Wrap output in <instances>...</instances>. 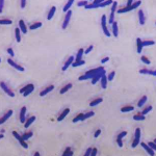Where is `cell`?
Wrapping results in <instances>:
<instances>
[{
    "label": "cell",
    "instance_id": "cell-40",
    "mask_svg": "<svg viewBox=\"0 0 156 156\" xmlns=\"http://www.w3.org/2000/svg\"><path fill=\"white\" fill-rule=\"evenodd\" d=\"M94 115H95L94 111H89V112H87V113H84V116H83V121H84V120H87V119H89V118H92Z\"/></svg>",
    "mask_w": 156,
    "mask_h": 156
},
{
    "label": "cell",
    "instance_id": "cell-36",
    "mask_svg": "<svg viewBox=\"0 0 156 156\" xmlns=\"http://www.w3.org/2000/svg\"><path fill=\"white\" fill-rule=\"evenodd\" d=\"M134 109L133 106H124V107L121 108V111L122 112H129V111H132Z\"/></svg>",
    "mask_w": 156,
    "mask_h": 156
},
{
    "label": "cell",
    "instance_id": "cell-52",
    "mask_svg": "<svg viewBox=\"0 0 156 156\" xmlns=\"http://www.w3.org/2000/svg\"><path fill=\"white\" fill-rule=\"evenodd\" d=\"M117 144H118V146H119L120 148L123 147V141H122L121 138H117Z\"/></svg>",
    "mask_w": 156,
    "mask_h": 156
},
{
    "label": "cell",
    "instance_id": "cell-10",
    "mask_svg": "<svg viewBox=\"0 0 156 156\" xmlns=\"http://www.w3.org/2000/svg\"><path fill=\"white\" fill-rule=\"evenodd\" d=\"M8 62L10 63V65L13 67V68H15L16 70H18V71H20V72H24V71H25V69L22 67V66H20V65H18V63L17 62H15V61H14L12 58H9L8 59Z\"/></svg>",
    "mask_w": 156,
    "mask_h": 156
},
{
    "label": "cell",
    "instance_id": "cell-4",
    "mask_svg": "<svg viewBox=\"0 0 156 156\" xmlns=\"http://www.w3.org/2000/svg\"><path fill=\"white\" fill-rule=\"evenodd\" d=\"M139 140H140V129L136 128L135 129V134H134V139L132 141L131 147L132 148H136L139 145Z\"/></svg>",
    "mask_w": 156,
    "mask_h": 156
},
{
    "label": "cell",
    "instance_id": "cell-54",
    "mask_svg": "<svg viewBox=\"0 0 156 156\" xmlns=\"http://www.w3.org/2000/svg\"><path fill=\"white\" fill-rule=\"evenodd\" d=\"M148 74L152 75V76H156V71L155 70H148Z\"/></svg>",
    "mask_w": 156,
    "mask_h": 156
},
{
    "label": "cell",
    "instance_id": "cell-16",
    "mask_svg": "<svg viewBox=\"0 0 156 156\" xmlns=\"http://www.w3.org/2000/svg\"><path fill=\"white\" fill-rule=\"evenodd\" d=\"M53 90H54V86H49L48 88H46L45 90H43V91L41 92V93H40V96H41V97H44V96H46L48 93L52 92Z\"/></svg>",
    "mask_w": 156,
    "mask_h": 156
},
{
    "label": "cell",
    "instance_id": "cell-43",
    "mask_svg": "<svg viewBox=\"0 0 156 156\" xmlns=\"http://www.w3.org/2000/svg\"><path fill=\"white\" fill-rule=\"evenodd\" d=\"M151 110H152V106H151V105H149L148 107H146V108H145L143 111H141V115H144V116H145V115H147V113H149V112H150Z\"/></svg>",
    "mask_w": 156,
    "mask_h": 156
},
{
    "label": "cell",
    "instance_id": "cell-55",
    "mask_svg": "<svg viewBox=\"0 0 156 156\" xmlns=\"http://www.w3.org/2000/svg\"><path fill=\"white\" fill-rule=\"evenodd\" d=\"M92 149H93V148H89L88 150L86 151V153H84V155H83V156H91V152H92Z\"/></svg>",
    "mask_w": 156,
    "mask_h": 156
},
{
    "label": "cell",
    "instance_id": "cell-5",
    "mask_svg": "<svg viewBox=\"0 0 156 156\" xmlns=\"http://www.w3.org/2000/svg\"><path fill=\"white\" fill-rule=\"evenodd\" d=\"M106 16L105 15H103L102 16V18H101V26H102V29H103V32H104V34L106 35V37H110V32L108 31V28H107V26H106Z\"/></svg>",
    "mask_w": 156,
    "mask_h": 156
},
{
    "label": "cell",
    "instance_id": "cell-59",
    "mask_svg": "<svg viewBox=\"0 0 156 156\" xmlns=\"http://www.w3.org/2000/svg\"><path fill=\"white\" fill-rule=\"evenodd\" d=\"M109 60V57L108 56H106V57H104V58H102V60H101V63L103 65V63H105V62H107Z\"/></svg>",
    "mask_w": 156,
    "mask_h": 156
},
{
    "label": "cell",
    "instance_id": "cell-23",
    "mask_svg": "<svg viewBox=\"0 0 156 156\" xmlns=\"http://www.w3.org/2000/svg\"><path fill=\"white\" fill-rule=\"evenodd\" d=\"M73 3H74V1L73 0H70V1H68L66 4H65V6H63V9H62V11H63V13H68L69 11H70V8L73 5Z\"/></svg>",
    "mask_w": 156,
    "mask_h": 156
},
{
    "label": "cell",
    "instance_id": "cell-12",
    "mask_svg": "<svg viewBox=\"0 0 156 156\" xmlns=\"http://www.w3.org/2000/svg\"><path fill=\"white\" fill-rule=\"evenodd\" d=\"M12 115H13V110H12V109H10V110L6 111V113H4V115L2 116V118H1V120H0V124H4V123L11 118Z\"/></svg>",
    "mask_w": 156,
    "mask_h": 156
},
{
    "label": "cell",
    "instance_id": "cell-15",
    "mask_svg": "<svg viewBox=\"0 0 156 156\" xmlns=\"http://www.w3.org/2000/svg\"><path fill=\"white\" fill-rule=\"evenodd\" d=\"M137 15H138L139 24H140V25H145V23H146V18H145V15H144V12L141 11V10H139Z\"/></svg>",
    "mask_w": 156,
    "mask_h": 156
},
{
    "label": "cell",
    "instance_id": "cell-41",
    "mask_svg": "<svg viewBox=\"0 0 156 156\" xmlns=\"http://www.w3.org/2000/svg\"><path fill=\"white\" fill-rule=\"evenodd\" d=\"M108 22H109V24H111V25L113 24V22H115V13H113V12H110Z\"/></svg>",
    "mask_w": 156,
    "mask_h": 156
},
{
    "label": "cell",
    "instance_id": "cell-27",
    "mask_svg": "<svg viewBox=\"0 0 156 156\" xmlns=\"http://www.w3.org/2000/svg\"><path fill=\"white\" fill-rule=\"evenodd\" d=\"M32 88H34V86H33L32 83H29V84H27V86H25L24 88L21 89V90H20V93H21V94H24L25 92H27L28 90H30V89H32Z\"/></svg>",
    "mask_w": 156,
    "mask_h": 156
},
{
    "label": "cell",
    "instance_id": "cell-51",
    "mask_svg": "<svg viewBox=\"0 0 156 156\" xmlns=\"http://www.w3.org/2000/svg\"><path fill=\"white\" fill-rule=\"evenodd\" d=\"M97 153H98L97 149L93 148V149H92V152H91V156H97Z\"/></svg>",
    "mask_w": 156,
    "mask_h": 156
},
{
    "label": "cell",
    "instance_id": "cell-32",
    "mask_svg": "<svg viewBox=\"0 0 156 156\" xmlns=\"http://www.w3.org/2000/svg\"><path fill=\"white\" fill-rule=\"evenodd\" d=\"M147 96H143V97H141L140 99H139V101L137 102V106H138V107H141V106H143L146 102H147Z\"/></svg>",
    "mask_w": 156,
    "mask_h": 156
},
{
    "label": "cell",
    "instance_id": "cell-17",
    "mask_svg": "<svg viewBox=\"0 0 156 156\" xmlns=\"http://www.w3.org/2000/svg\"><path fill=\"white\" fill-rule=\"evenodd\" d=\"M19 28H20L21 32H23V34H26L27 33V27H26V25H25L23 20H20L19 21Z\"/></svg>",
    "mask_w": 156,
    "mask_h": 156
},
{
    "label": "cell",
    "instance_id": "cell-46",
    "mask_svg": "<svg viewBox=\"0 0 156 156\" xmlns=\"http://www.w3.org/2000/svg\"><path fill=\"white\" fill-rule=\"evenodd\" d=\"M148 146L150 147L153 151H155V152H156V144L154 143V141H150V143H148Z\"/></svg>",
    "mask_w": 156,
    "mask_h": 156
},
{
    "label": "cell",
    "instance_id": "cell-28",
    "mask_svg": "<svg viewBox=\"0 0 156 156\" xmlns=\"http://www.w3.org/2000/svg\"><path fill=\"white\" fill-rule=\"evenodd\" d=\"M146 119V117L144 115H141L140 113H136V115L133 116V120H135V121H144V120Z\"/></svg>",
    "mask_w": 156,
    "mask_h": 156
},
{
    "label": "cell",
    "instance_id": "cell-9",
    "mask_svg": "<svg viewBox=\"0 0 156 156\" xmlns=\"http://www.w3.org/2000/svg\"><path fill=\"white\" fill-rule=\"evenodd\" d=\"M75 61V57L74 56H70V57L66 60V62H65V65H63V67L61 68V70L65 72V71H67L68 70V68L70 67V66H72V63Z\"/></svg>",
    "mask_w": 156,
    "mask_h": 156
},
{
    "label": "cell",
    "instance_id": "cell-57",
    "mask_svg": "<svg viewBox=\"0 0 156 156\" xmlns=\"http://www.w3.org/2000/svg\"><path fill=\"white\" fill-rule=\"evenodd\" d=\"M3 5H4V1H3V0H0V13H2Z\"/></svg>",
    "mask_w": 156,
    "mask_h": 156
},
{
    "label": "cell",
    "instance_id": "cell-14",
    "mask_svg": "<svg viewBox=\"0 0 156 156\" xmlns=\"http://www.w3.org/2000/svg\"><path fill=\"white\" fill-rule=\"evenodd\" d=\"M140 146L145 149V151H146L149 155H150V156H154V155H155V151H153L152 149L148 146V144H146V143H141V144H140Z\"/></svg>",
    "mask_w": 156,
    "mask_h": 156
},
{
    "label": "cell",
    "instance_id": "cell-53",
    "mask_svg": "<svg viewBox=\"0 0 156 156\" xmlns=\"http://www.w3.org/2000/svg\"><path fill=\"white\" fill-rule=\"evenodd\" d=\"M6 52H8L11 56H15V53H14V51H13V49H12V48H8V50H6Z\"/></svg>",
    "mask_w": 156,
    "mask_h": 156
},
{
    "label": "cell",
    "instance_id": "cell-56",
    "mask_svg": "<svg viewBox=\"0 0 156 156\" xmlns=\"http://www.w3.org/2000/svg\"><path fill=\"white\" fill-rule=\"evenodd\" d=\"M100 134H101V130L100 129H98L96 132H95V134H94V136H95V138H97L99 135H100Z\"/></svg>",
    "mask_w": 156,
    "mask_h": 156
},
{
    "label": "cell",
    "instance_id": "cell-37",
    "mask_svg": "<svg viewBox=\"0 0 156 156\" xmlns=\"http://www.w3.org/2000/svg\"><path fill=\"white\" fill-rule=\"evenodd\" d=\"M0 24L1 25H11V24H13V21L10 19H2L0 21Z\"/></svg>",
    "mask_w": 156,
    "mask_h": 156
},
{
    "label": "cell",
    "instance_id": "cell-19",
    "mask_svg": "<svg viewBox=\"0 0 156 156\" xmlns=\"http://www.w3.org/2000/svg\"><path fill=\"white\" fill-rule=\"evenodd\" d=\"M136 46H137V49H136V51H137V53H140L141 51H143V40L141 39H139V38H137L136 39Z\"/></svg>",
    "mask_w": 156,
    "mask_h": 156
},
{
    "label": "cell",
    "instance_id": "cell-34",
    "mask_svg": "<svg viewBox=\"0 0 156 156\" xmlns=\"http://www.w3.org/2000/svg\"><path fill=\"white\" fill-rule=\"evenodd\" d=\"M62 156H73V151L71 150L70 147H68L65 150V152L62 153Z\"/></svg>",
    "mask_w": 156,
    "mask_h": 156
},
{
    "label": "cell",
    "instance_id": "cell-42",
    "mask_svg": "<svg viewBox=\"0 0 156 156\" xmlns=\"http://www.w3.org/2000/svg\"><path fill=\"white\" fill-rule=\"evenodd\" d=\"M84 63H86V61H84L83 59H82V60H79V61H74V62L72 63V67H79V66L84 65Z\"/></svg>",
    "mask_w": 156,
    "mask_h": 156
},
{
    "label": "cell",
    "instance_id": "cell-44",
    "mask_svg": "<svg viewBox=\"0 0 156 156\" xmlns=\"http://www.w3.org/2000/svg\"><path fill=\"white\" fill-rule=\"evenodd\" d=\"M140 59H141V61H143L144 63H146V65H150V63H151L150 59H148V58L146 57V56H141Z\"/></svg>",
    "mask_w": 156,
    "mask_h": 156
},
{
    "label": "cell",
    "instance_id": "cell-39",
    "mask_svg": "<svg viewBox=\"0 0 156 156\" xmlns=\"http://www.w3.org/2000/svg\"><path fill=\"white\" fill-rule=\"evenodd\" d=\"M113 1H111V0H107V1H102V3L99 5V8H104V6H107V5H110L112 4Z\"/></svg>",
    "mask_w": 156,
    "mask_h": 156
},
{
    "label": "cell",
    "instance_id": "cell-3",
    "mask_svg": "<svg viewBox=\"0 0 156 156\" xmlns=\"http://www.w3.org/2000/svg\"><path fill=\"white\" fill-rule=\"evenodd\" d=\"M13 135L15 136V138L19 141V144H20L21 146H22L24 149H28V145H27L26 141L22 138V135H20V134H19L17 131H13Z\"/></svg>",
    "mask_w": 156,
    "mask_h": 156
},
{
    "label": "cell",
    "instance_id": "cell-31",
    "mask_svg": "<svg viewBox=\"0 0 156 156\" xmlns=\"http://www.w3.org/2000/svg\"><path fill=\"white\" fill-rule=\"evenodd\" d=\"M42 27V22H35V23H32L29 28H30V30H35V29H38V28Z\"/></svg>",
    "mask_w": 156,
    "mask_h": 156
},
{
    "label": "cell",
    "instance_id": "cell-64",
    "mask_svg": "<svg viewBox=\"0 0 156 156\" xmlns=\"http://www.w3.org/2000/svg\"><path fill=\"white\" fill-rule=\"evenodd\" d=\"M155 24H156V22H155Z\"/></svg>",
    "mask_w": 156,
    "mask_h": 156
},
{
    "label": "cell",
    "instance_id": "cell-63",
    "mask_svg": "<svg viewBox=\"0 0 156 156\" xmlns=\"http://www.w3.org/2000/svg\"><path fill=\"white\" fill-rule=\"evenodd\" d=\"M154 143H155V144H156V138H155V139H154Z\"/></svg>",
    "mask_w": 156,
    "mask_h": 156
},
{
    "label": "cell",
    "instance_id": "cell-45",
    "mask_svg": "<svg viewBox=\"0 0 156 156\" xmlns=\"http://www.w3.org/2000/svg\"><path fill=\"white\" fill-rule=\"evenodd\" d=\"M88 4H89L88 1H78L77 2V6H79V8H81V6H84V8H86Z\"/></svg>",
    "mask_w": 156,
    "mask_h": 156
},
{
    "label": "cell",
    "instance_id": "cell-48",
    "mask_svg": "<svg viewBox=\"0 0 156 156\" xmlns=\"http://www.w3.org/2000/svg\"><path fill=\"white\" fill-rule=\"evenodd\" d=\"M127 135V131H122L121 133H119V135H118V137L117 138H123V137H125Z\"/></svg>",
    "mask_w": 156,
    "mask_h": 156
},
{
    "label": "cell",
    "instance_id": "cell-7",
    "mask_svg": "<svg viewBox=\"0 0 156 156\" xmlns=\"http://www.w3.org/2000/svg\"><path fill=\"white\" fill-rule=\"evenodd\" d=\"M1 89L3 90V92H4V93L8 95V96H10V97H15V93H14V92H13L8 86H6L5 82H3V81L1 82Z\"/></svg>",
    "mask_w": 156,
    "mask_h": 156
},
{
    "label": "cell",
    "instance_id": "cell-21",
    "mask_svg": "<svg viewBox=\"0 0 156 156\" xmlns=\"http://www.w3.org/2000/svg\"><path fill=\"white\" fill-rule=\"evenodd\" d=\"M84 54V50L82 48H80L79 50H78L77 52V55H76V57H75V61H79V60H82V56Z\"/></svg>",
    "mask_w": 156,
    "mask_h": 156
},
{
    "label": "cell",
    "instance_id": "cell-58",
    "mask_svg": "<svg viewBox=\"0 0 156 156\" xmlns=\"http://www.w3.org/2000/svg\"><path fill=\"white\" fill-rule=\"evenodd\" d=\"M139 73L140 74H148V69H140Z\"/></svg>",
    "mask_w": 156,
    "mask_h": 156
},
{
    "label": "cell",
    "instance_id": "cell-11",
    "mask_svg": "<svg viewBox=\"0 0 156 156\" xmlns=\"http://www.w3.org/2000/svg\"><path fill=\"white\" fill-rule=\"evenodd\" d=\"M103 75H105V70H102L100 73H98V74L93 78V79H92V84H96L98 81H100Z\"/></svg>",
    "mask_w": 156,
    "mask_h": 156
},
{
    "label": "cell",
    "instance_id": "cell-30",
    "mask_svg": "<svg viewBox=\"0 0 156 156\" xmlns=\"http://www.w3.org/2000/svg\"><path fill=\"white\" fill-rule=\"evenodd\" d=\"M15 37H16V41L18 42V43H20L21 42V30H20V28H16L15 29Z\"/></svg>",
    "mask_w": 156,
    "mask_h": 156
},
{
    "label": "cell",
    "instance_id": "cell-2",
    "mask_svg": "<svg viewBox=\"0 0 156 156\" xmlns=\"http://www.w3.org/2000/svg\"><path fill=\"white\" fill-rule=\"evenodd\" d=\"M140 4H141V1H134L133 4H132L131 6H125V8H123V9H121V10H119V11H118V14H119V15H121V14H124V13H127V12H130V11H133V10L137 9Z\"/></svg>",
    "mask_w": 156,
    "mask_h": 156
},
{
    "label": "cell",
    "instance_id": "cell-49",
    "mask_svg": "<svg viewBox=\"0 0 156 156\" xmlns=\"http://www.w3.org/2000/svg\"><path fill=\"white\" fill-rule=\"evenodd\" d=\"M33 91H34V88H32V89H30V90H28L27 92H25V93L23 94V96H24V97H27L28 95H30V94L32 93V92H33Z\"/></svg>",
    "mask_w": 156,
    "mask_h": 156
},
{
    "label": "cell",
    "instance_id": "cell-33",
    "mask_svg": "<svg viewBox=\"0 0 156 156\" xmlns=\"http://www.w3.org/2000/svg\"><path fill=\"white\" fill-rule=\"evenodd\" d=\"M83 116H84V113H79V115H77L73 119V123H77V122H79V121H83Z\"/></svg>",
    "mask_w": 156,
    "mask_h": 156
},
{
    "label": "cell",
    "instance_id": "cell-6",
    "mask_svg": "<svg viewBox=\"0 0 156 156\" xmlns=\"http://www.w3.org/2000/svg\"><path fill=\"white\" fill-rule=\"evenodd\" d=\"M71 17H72V11L70 10L68 13H66V15H65V20H63V23H62V26H61L62 29H66V28L68 27V24H69L70 20H71Z\"/></svg>",
    "mask_w": 156,
    "mask_h": 156
},
{
    "label": "cell",
    "instance_id": "cell-62",
    "mask_svg": "<svg viewBox=\"0 0 156 156\" xmlns=\"http://www.w3.org/2000/svg\"><path fill=\"white\" fill-rule=\"evenodd\" d=\"M34 156H41V155H40L39 152H35V153H34Z\"/></svg>",
    "mask_w": 156,
    "mask_h": 156
},
{
    "label": "cell",
    "instance_id": "cell-60",
    "mask_svg": "<svg viewBox=\"0 0 156 156\" xmlns=\"http://www.w3.org/2000/svg\"><path fill=\"white\" fill-rule=\"evenodd\" d=\"M26 0H22V1H21V8H22V9H24L25 8V5H26Z\"/></svg>",
    "mask_w": 156,
    "mask_h": 156
},
{
    "label": "cell",
    "instance_id": "cell-1",
    "mask_svg": "<svg viewBox=\"0 0 156 156\" xmlns=\"http://www.w3.org/2000/svg\"><path fill=\"white\" fill-rule=\"evenodd\" d=\"M102 70H104L103 67H99V68H96V69H93V70H90V71H88V72L84 74V75H81L79 78H78V80H79V81H82V80L93 79V78H94L98 73H100Z\"/></svg>",
    "mask_w": 156,
    "mask_h": 156
},
{
    "label": "cell",
    "instance_id": "cell-29",
    "mask_svg": "<svg viewBox=\"0 0 156 156\" xmlns=\"http://www.w3.org/2000/svg\"><path fill=\"white\" fill-rule=\"evenodd\" d=\"M102 102H103V99L102 98H97V99H95V100H93V101L90 103V106H97L98 104H100Z\"/></svg>",
    "mask_w": 156,
    "mask_h": 156
},
{
    "label": "cell",
    "instance_id": "cell-47",
    "mask_svg": "<svg viewBox=\"0 0 156 156\" xmlns=\"http://www.w3.org/2000/svg\"><path fill=\"white\" fill-rule=\"evenodd\" d=\"M115 75H116V72H110L109 73V75L107 76V79H108V81H111L113 78H115Z\"/></svg>",
    "mask_w": 156,
    "mask_h": 156
},
{
    "label": "cell",
    "instance_id": "cell-38",
    "mask_svg": "<svg viewBox=\"0 0 156 156\" xmlns=\"http://www.w3.org/2000/svg\"><path fill=\"white\" fill-rule=\"evenodd\" d=\"M155 44L154 41H151V40H147V41H143V47H146V46H152Z\"/></svg>",
    "mask_w": 156,
    "mask_h": 156
},
{
    "label": "cell",
    "instance_id": "cell-35",
    "mask_svg": "<svg viewBox=\"0 0 156 156\" xmlns=\"http://www.w3.org/2000/svg\"><path fill=\"white\" fill-rule=\"evenodd\" d=\"M32 135H33V133H32L31 131H29V132H26V133H24L23 135H22V138H23V139L26 141L27 139H29V138H30Z\"/></svg>",
    "mask_w": 156,
    "mask_h": 156
},
{
    "label": "cell",
    "instance_id": "cell-26",
    "mask_svg": "<svg viewBox=\"0 0 156 156\" xmlns=\"http://www.w3.org/2000/svg\"><path fill=\"white\" fill-rule=\"evenodd\" d=\"M71 89H72V83H68V84H66V86L59 91V93L60 94H65V93H67V92L69 90H71Z\"/></svg>",
    "mask_w": 156,
    "mask_h": 156
},
{
    "label": "cell",
    "instance_id": "cell-13",
    "mask_svg": "<svg viewBox=\"0 0 156 156\" xmlns=\"http://www.w3.org/2000/svg\"><path fill=\"white\" fill-rule=\"evenodd\" d=\"M20 122L22 124L23 123L25 124V122H26V107L25 106H23L20 110Z\"/></svg>",
    "mask_w": 156,
    "mask_h": 156
},
{
    "label": "cell",
    "instance_id": "cell-50",
    "mask_svg": "<svg viewBox=\"0 0 156 156\" xmlns=\"http://www.w3.org/2000/svg\"><path fill=\"white\" fill-rule=\"evenodd\" d=\"M93 48H94V46H93V45H91V46H90V47L87 49V50H84V54H89V53H90L92 50H93Z\"/></svg>",
    "mask_w": 156,
    "mask_h": 156
},
{
    "label": "cell",
    "instance_id": "cell-61",
    "mask_svg": "<svg viewBox=\"0 0 156 156\" xmlns=\"http://www.w3.org/2000/svg\"><path fill=\"white\" fill-rule=\"evenodd\" d=\"M132 4H133V1H132V0H128V1H127L126 6H131Z\"/></svg>",
    "mask_w": 156,
    "mask_h": 156
},
{
    "label": "cell",
    "instance_id": "cell-18",
    "mask_svg": "<svg viewBox=\"0 0 156 156\" xmlns=\"http://www.w3.org/2000/svg\"><path fill=\"white\" fill-rule=\"evenodd\" d=\"M69 112H70V109H69V108H66V109L63 110V111L60 113V115L58 116V118H57V121H58V122H61L62 120H63V119H65V118L69 115Z\"/></svg>",
    "mask_w": 156,
    "mask_h": 156
},
{
    "label": "cell",
    "instance_id": "cell-24",
    "mask_svg": "<svg viewBox=\"0 0 156 156\" xmlns=\"http://www.w3.org/2000/svg\"><path fill=\"white\" fill-rule=\"evenodd\" d=\"M119 29H118V23L116 22H113V24H112V34L115 35V38H118L119 37V31H118Z\"/></svg>",
    "mask_w": 156,
    "mask_h": 156
},
{
    "label": "cell",
    "instance_id": "cell-8",
    "mask_svg": "<svg viewBox=\"0 0 156 156\" xmlns=\"http://www.w3.org/2000/svg\"><path fill=\"white\" fill-rule=\"evenodd\" d=\"M102 3V0H95V1H93L92 3H89L86 8V10H92V9H98L99 5H100Z\"/></svg>",
    "mask_w": 156,
    "mask_h": 156
},
{
    "label": "cell",
    "instance_id": "cell-20",
    "mask_svg": "<svg viewBox=\"0 0 156 156\" xmlns=\"http://www.w3.org/2000/svg\"><path fill=\"white\" fill-rule=\"evenodd\" d=\"M34 121H35V117H34V116H31L30 118H28V119L26 120V122H25V124H24V127H25V128H29L30 125H31Z\"/></svg>",
    "mask_w": 156,
    "mask_h": 156
},
{
    "label": "cell",
    "instance_id": "cell-22",
    "mask_svg": "<svg viewBox=\"0 0 156 156\" xmlns=\"http://www.w3.org/2000/svg\"><path fill=\"white\" fill-rule=\"evenodd\" d=\"M55 12H56V8H55V6H51L50 11L48 12V15H47V20H51V19L53 18V16H54Z\"/></svg>",
    "mask_w": 156,
    "mask_h": 156
},
{
    "label": "cell",
    "instance_id": "cell-25",
    "mask_svg": "<svg viewBox=\"0 0 156 156\" xmlns=\"http://www.w3.org/2000/svg\"><path fill=\"white\" fill-rule=\"evenodd\" d=\"M101 87H102V89H106L107 88V81H108V79H107V77H106V75H103L102 76V78H101Z\"/></svg>",
    "mask_w": 156,
    "mask_h": 156
}]
</instances>
